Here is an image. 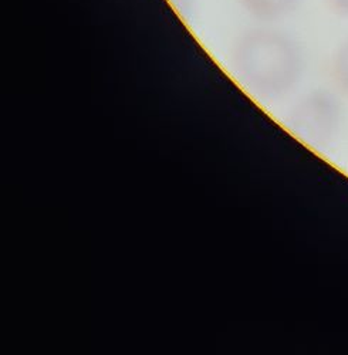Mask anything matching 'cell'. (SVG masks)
Here are the masks:
<instances>
[{
    "label": "cell",
    "instance_id": "cell-4",
    "mask_svg": "<svg viewBox=\"0 0 348 355\" xmlns=\"http://www.w3.org/2000/svg\"><path fill=\"white\" fill-rule=\"evenodd\" d=\"M330 74L337 93L342 98L348 100V37L336 49L333 54Z\"/></svg>",
    "mask_w": 348,
    "mask_h": 355
},
{
    "label": "cell",
    "instance_id": "cell-3",
    "mask_svg": "<svg viewBox=\"0 0 348 355\" xmlns=\"http://www.w3.org/2000/svg\"><path fill=\"white\" fill-rule=\"evenodd\" d=\"M302 0H239L242 8L254 19L272 23L293 13Z\"/></svg>",
    "mask_w": 348,
    "mask_h": 355
},
{
    "label": "cell",
    "instance_id": "cell-1",
    "mask_svg": "<svg viewBox=\"0 0 348 355\" xmlns=\"http://www.w3.org/2000/svg\"><path fill=\"white\" fill-rule=\"evenodd\" d=\"M230 67L252 96L277 101L299 85L304 57L290 35L270 26H256L241 33L232 44Z\"/></svg>",
    "mask_w": 348,
    "mask_h": 355
},
{
    "label": "cell",
    "instance_id": "cell-2",
    "mask_svg": "<svg viewBox=\"0 0 348 355\" xmlns=\"http://www.w3.org/2000/svg\"><path fill=\"white\" fill-rule=\"evenodd\" d=\"M329 90H314L299 98L284 116L286 128L314 150H326L338 137L342 121V103Z\"/></svg>",
    "mask_w": 348,
    "mask_h": 355
},
{
    "label": "cell",
    "instance_id": "cell-5",
    "mask_svg": "<svg viewBox=\"0 0 348 355\" xmlns=\"http://www.w3.org/2000/svg\"><path fill=\"white\" fill-rule=\"evenodd\" d=\"M327 2L336 15L348 17V0H327Z\"/></svg>",
    "mask_w": 348,
    "mask_h": 355
}]
</instances>
